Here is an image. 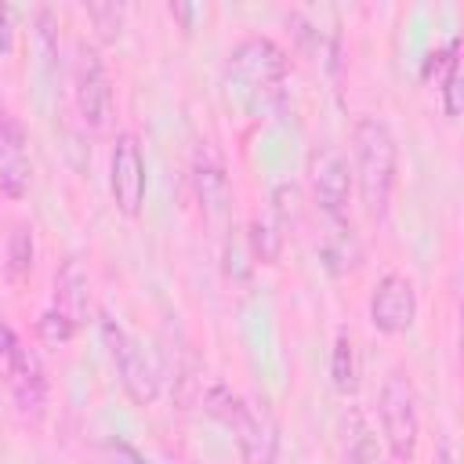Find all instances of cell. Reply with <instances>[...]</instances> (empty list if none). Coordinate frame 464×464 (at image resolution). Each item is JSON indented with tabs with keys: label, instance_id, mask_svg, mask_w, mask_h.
Returning a JSON list of instances; mask_svg holds the SVG:
<instances>
[{
	"label": "cell",
	"instance_id": "obj_1",
	"mask_svg": "<svg viewBox=\"0 0 464 464\" xmlns=\"http://www.w3.org/2000/svg\"><path fill=\"white\" fill-rule=\"evenodd\" d=\"M352 181L359 188L362 214L381 225L392 210L395 196V174H399V145L395 130L381 116H359L352 127Z\"/></svg>",
	"mask_w": 464,
	"mask_h": 464
},
{
	"label": "cell",
	"instance_id": "obj_2",
	"mask_svg": "<svg viewBox=\"0 0 464 464\" xmlns=\"http://www.w3.org/2000/svg\"><path fill=\"white\" fill-rule=\"evenodd\" d=\"M225 76L254 105H276L286 91L290 62H286V51L272 36H243L225 54Z\"/></svg>",
	"mask_w": 464,
	"mask_h": 464
},
{
	"label": "cell",
	"instance_id": "obj_3",
	"mask_svg": "<svg viewBox=\"0 0 464 464\" xmlns=\"http://www.w3.org/2000/svg\"><path fill=\"white\" fill-rule=\"evenodd\" d=\"M377 424L388 453L399 464H410L420 439V399L406 370H388L381 392H377Z\"/></svg>",
	"mask_w": 464,
	"mask_h": 464
},
{
	"label": "cell",
	"instance_id": "obj_4",
	"mask_svg": "<svg viewBox=\"0 0 464 464\" xmlns=\"http://www.w3.org/2000/svg\"><path fill=\"white\" fill-rule=\"evenodd\" d=\"M102 337H105V348L112 355V366L120 373V384H123L127 399L138 402V406H152L160 399V384H163L156 355L112 315H102Z\"/></svg>",
	"mask_w": 464,
	"mask_h": 464
},
{
	"label": "cell",
	"instance_id": "obj_5",
	"mask_svg": "<svg viewBox=\"0 0 464 464\" xmlns=\"http://www.w3.org/2000/svg\"><path fill=\"white\" fill-rule=\"evenodd\" d=\"M0 366L7 373V388L22 413L40 417L47 406V373L33 348L22 344V337L11 330L7 319H0Z\"/></svg>",
	"mask_w": 464,
	"mask_h": 464
},
{
	"label": "cell",
	"instance_id": "obj_6",
	"mask_svg": "<svg viewBox=\"0 0 464 464\" xmlns=\"http://www.w3.org/2000/svg\"><path fill=\"white\" fill-rule=\"evenodd\" d=\"M72 102H76V112H80L87 130L102 134L112 123L109 72H105V62L98 54V47L87 44V40L76 44V58H72Z\"/></svg>",
	"mask_w": 464,
	"mask_h": 464
},
{
	"label": "cell",
	"instance_id": "obj_7",
	"mask_svg": "<svg viewBox=\"0 0 464 464\" xmlns=\"http://www.w3.org/2000/svg\"><path fill=\"white\" fill-rule=\"evenodd\" d=\"M109 192L112 203L123 218H138L145 210V192H149V167L138 134L120 130L109 152Z\"/></svg>",
	"mask_w": 464,
	"mask_h": 464
},
{
	"label": "cell",
	"instance_id": "obj_8",
	"mask_svg": "<svg viewBox=\"0 0 464 464\" xmlns=\"http://www.w3.org/2000/svg\"><path fill=\"white\" fill-rule=\"evenodd\" d=\"M366 312H370V326L377 334H384V337L406 334L417 323V283L399 268L384 272L377 279V286L370 290Z\"/></svg>",
	"mask_w": 464,
	"mask_h": 464
},
{
	"label": "cell",
	"instance_id": "obj_9",
	"mask_svg": "<svg viewBox=\"0 0 464 464\" xmlns=\"http://www.w3.org/2000/svg\"><path fill=\"white\" fill-rule=\"evenodd\" d=\"M225 428L236 435V450L243 464H276L279 457V424L265 402H250L239 395Z\"/></svg>",
	"mask_w": 464,
	"mask_h": 464
},
{
	"label": "cell",
	"instance_id": "obj_10",
	"mask_svg": "<svg viewBox=\"0 0 464 464\" xmlns=\"http://www.w3.org/2000/svg\"><path fill=\"white\" fill-rule=\"evenodd\" d=\"M308 181H312V196H315V207L323 210V218H348V199H352V170H348V160L330 149V145H319L308 160Z\"/></svg>",
	"mask_w": 464,
	"mask_h": 464
},
{
	"label": "cell",
	"instance_id": "obj_11",
	"mask_svg": "<svg viewBox=\"0 0 464 464\" xmlns=\"http://www.w3.org/2000/svg\"><path fill=\"white\" fill-rule=\"evenodd\" d=\"M192 185H196V199L207 221H221L228 214V174H225V160L218 152L214 141H199L196 156H192Z\"/></svg>",
	"mask_w": 464,
	"mask_h": 464
},
{
	"label": "cell",
	"instance_id": "obj_12",
	"mask_svg": "<svg viewBox=\"0 0 464 464\" xmlns=\"http://www.w3.org/2000/svg\"><path fill=\"white\" fill-rule=\"evenodd\" d=\"M29 178H33V163H29L25 130L18 116L7 112L0 123V192L7 199H22L29 192Z\"/></svg>",
	"mask_w": 464,
	"mask_h": 464
},
{
	"label": "cell",
	"instance_id": "obj_13",
	"mask_svg": "<svg viewBox=\"0 0 464 464\" xmlns=\"http://www.w3.org/2000/svg\"><path fill=\"white\" fill-rule=\"evenodd\" d=\"M72 326H80L91 312V276L80 257H65L54 272V304Z\"/></svg>",
	"mask_w": 464,
	"mask_h": 464
},
{
	"label": "cell",
	"instance_id": "obj_14",
	"mask_svg": "<svg viewBox=\"0 0 464 464\" xmlns=\"http://www.w3.org/2000/svg\"><path fill=\"white\" fill-rule=\"evenodd\" d=\"M319 257H323V265H326L334 276L355 272V268L362 265V243H359V236L352 232L348 218H341V221L326 218V228L319 232Z\"/></svg>",
	"mask_w": 464,
	"mask_h": 464
},
{
	"label": "cell",
	"instance_id": "obj_15",
	"mask_svg": "<svg viewBox=\"0 0 464 464\" xmlns=\"http://www.w3.org/2000/svg\"><path fill=\"white\" fill-rule=\"evenodd\" d=\"M330 381L341 395H355L359 388V352H355V337L352 330H337L334 337V352H330Z\"/></svg>",
	"mask_w": 464,
	"mask_h": 464
},
{
	"label": "cell",
	"instance_id": "obj_16",
	"mask_svg": "<svg viewBox=\"0 0 464 464\" xmlns=\"http://www.w3.org/2000/svg\"><path fill=\"white\" fill-rule=\"evenodd\" d=\"M246 239H250L254 254H257L265 265H276V261H279V254H283V228H279L272 218H254Z\"/></svg>",
	"mask_w": 464,
	"mask_h": 464
},
{
	"label": "cell",
	"instance_id": "obj_17",
	"mask_svg": "<svg viewBox=\"0 0 464 464\" xmlns=\"http://www.w3.org/2000/svg\"><path fill=\"white\" fill-rule=\"evenodd\" d=\"M36 257V243H33V228L29 225H14L7 236V272L11 276H25L33 268Z\"/></svg>",
	"mask_w": 464,
	"mask_h": 464
},
{
	"label": "cell",
	"instance_id": "obj_18",
	"mask_svg": "<svg viewBox=\"0 0 464 464\" xmlns=\"http://www.w3.org/2000/svg\"><path fill=\"white\" fill-rule=\"evenodd\" d=\"M36 334H40V341H44L47 348H65V344L72 341L76 326H72L58 308H47V312L40 315V323H36Z\"/></svg>",
	"mask_w": 464,
	"mask_h": 464
},
{
	"label": "cell",
	"instance_id": "obj_19",
	"mask_svg": "<svg viewBox=\"0 0 464 464\" xmlns=\"http://www.w3.org/2000/svg\"><path fill=\"white\" fill-rule=\"evenodd\" d=\"M87 18L94 22V29H98L102 40H116V36L123 33L127 7H123V4H91V7H87Z\"/></svg>",
	"mask_w": 464,
	"mask_h": 464
},
{
	"label": "cell",
	"instance_id": "obj_20",
	"mask_svg": "<svg viewBox=\"0 0 464 464\" xmlns=\"http://www.w3.org/2000/svg\"><path fill=\"white\" fill-rule=\"evenodd\" d=\"M341 464H388V460H384V450H381L377 435H373V431H366V428H359V431H355V439L348 442V450H344V460H341Z\"/></svg>",
	"mask_w": 464,
	"mask_h": 464
},
{
	"label": "cell",
	"instance_id": "obj_21",
	"mask_svg": "<svg viewBox=\"0 0 464 464\" xmlns=\"http://www.w3.org/2000/svg\"><path fill=\"white\" fill-rule=\"evenodd\" d=\"M36 36H40V51H44V62H54L58 58V29H54V11H40L36 14Z\"/></svg>",
	"mask_w": 464,
	"mask_h": 464
},
{
	"label": "cell",
	"instance_id": "obj_22",
	"mask_svg": "<svg viewBox=\"0 0 464 464\" xmlns=\"http://www.w3.org/2000/svg\"><path fill=\"white\" fill-rule=\"evenodd\" d=\"M11 47H14V22H11V7L0 4V58L11 54Z\"/></svg>",
	"mask_w": 464,
	"mask_h": 464
},
{
	"label": "cell",
	"instance_id": "obj_23",
	"mask_svg": "<svg viewBox=\"0 0 464 464\" xmlns=\"http://www.w3.org/2000/svg\"><path fill=\"white\" fill-rule=\"evenodd\" d=\"M431 464H457V457H453V450L442 442L439 450H435V457H431Z\"/></svg>",
	"mask_w": 464,
	"mask_h": 464
},
{
	"label": "cell",
	"instance_id": "obj_24",
	"mask_svg": "<svg viewBox=\"0 0 464 464\" xmlns=\"http://www.w3.org/2000/svg\"><path fill=\"white\" fill-rule=\"evenodd\" d=\"M4 116H7V109H4V98H0V123H4Z\"/></svg>",
	"mask_w": 464,
	"mask_h": 464
}]
</instances>
